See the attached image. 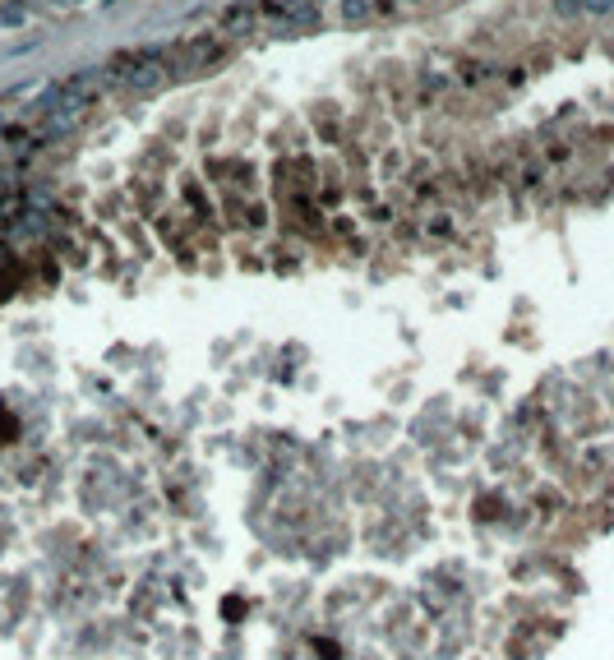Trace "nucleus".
<instances>
[{
    "instance_id": "1",
    "label": "nucleus",
    "mask_w": 614,
    "mask_h": 660,
    "mask_svg": "<svg viewBox=\"0 0 614 660\" xmlns=\"http://www.w3.org/2000/svg\"><path fill=\"white\" fill-rule=\"evenodd\" d=\"M259 14H268L277 28H310L319 19V10H314L310 0H264Z\"/></svg>"
},
{
    "instance_id": "2",
    "label": "nucleus",
    "mask_w": 614,
    "mask_h": 660,
    "mask_svg": "<svg viewBox=\"0 0 614 660\" xmlns=\"http://www.w3.org/2000/svg\"><path fill=\"white\" fill-rule=\"evenodd\" d=\"M254 24H259V5H254V0H241V5H231V10H222V19H217V28H222L227 37L254 33Z\"/></svg>"
},
{
    "instance_id": "3",
    "label": "nucleus",
    "mask_w": 614,
    "mask_h": 660,
    "mask_svg": "<svg viewBox=\"0 0 614 660\" xmlns=\"http://www.w3.org/2000/svg\"><path fill=\"white\" fill-rule=\"evenodd\" d=\"M342 19H347V24H361V19H370V0H342Z\"/></svg>"
}]
</instances>
